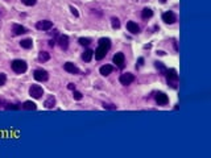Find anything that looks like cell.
I'll list each match as a JSON object with an SVG mask.
<instances>
[{"mask_svg":"<svg viewBox=\"0 0 211 158\" xmlns=\"http://www.w3.org/2000/svg\"><path fill=\"white\" fill-rule=\"evenodd\" d=\"M165 75H166V82L172 88H177V84H178V74L174 68H169V70L165 71Z\"/></svg>","mask_w":211,"mask_h":158,"instance_id":"1","label":"cell"},{"mask_svg":"<svg viewBox=\"0 0 211 158\" xmlns=\"http://www.w3.org/2000/svg\"><path fill=\"white\" fill-rule=\"evenodd\" d=\"M11 66H12V70L17 74H23V72L26 71V63L21 59H15L12 63H11Z\"/></svg>","mask_w":211,"mask_h":158,"instance_id":"2","label":"cell"},{"mask_svg":"<svg viewBox=\"0 0 211 158\" xmlns=\"http://www.w3.org/2000/svg\"><path fill=\"white\" fill-rule=\"evenodd\" d=\"M29 94H30L32 98L40 99L42 95H44V90H42V87L40 86V84H33V86H30V88H29Z\"/></svg>","mask_w":211,"mask_h":158,"instance_id":"3","label":"cell"},{"mask_svg":"<svg viewBox=\"0 0 211 158\" xmlns=\"http://www.w3.org/2000/svg\"><path fill=\"white\" fill-rule=\"evenodd\" d=\"M33 77H34L36 81L45 82V81H47V78H49V74H47V71L42 70V68H37V70H34V72H33Z\"/></svg>","mask_w":211,"mask_h":158,"instance_id":"4","label":"cell"},{"mask_svg":"<svg viewBox=\"0 0 211 158\" xmlns=\"http://www.w3.org/2000/svg\"><path fill=\"white\" fill-rule=\"evenodd\" d=\"M119 81H120L121 84L128 86V84H131L132 82L135 81V75H133V74H131V72H124V74H121V75H120Z\"/></svg>","mask_w":211,"mask_h":158,"instance_id":"5","label":"cell"},{"mask_svg":"<svg viewBox=\"0 0 211 158\" xmlns=\"http://www.w3.org/2000/svg\"><path fill=\"white\" fill-rule=\"evenodd\" d=\"M36 28L38 30H50L53 28V23L49 20H42L36 24Z\"/></svg>","mask_w":211,"mask_h":158,"instance_id":"6","label":"cell"},{"mask_svg":"<svg viewBox=\"0 0 211 158\" xmlns=\"http://www.w3.org/2000/svg\"><path fill=\"white\" fill-rule=\"evenodd\" d=\"M112 62L119 68H123L124 67V54L123 53H116V54L114 55V58H112Z\"/></svg>","mask_w":211,"mask_h":158,"instance_id":"7","label":"cell"},{"mask_svg":"<svg viewBox=\"0 0 211 158\" xmlns=\"http://www.w3.org/2000/svg\"><path fill=\"white\" fill-rule=\"evenodd\" d=\"M107 51H108V49H106L104 46H98V49L94 51V54H95V59H98V61H100V59H103V58L106 57V54H107Z\"/></svg>","mask_w":211,"mask_h":158,"instance_id":"8","label":"cell"},{"mask_svg":"<svg viewBox=\"0 0 211 158\" xmlns=\"http://www.w3.org/2000/svg\"><path fill=\"white\" fill-rule=\"evenodd\" d=\"M156 102H157L158 105H165V104L169 103V98H168L166 94L157 92V94H156Z\"/></svg>","mask_w":211,"mask_h":158,"instance_id":"9","label":"cell"},{"mask_svg":"<svg viewBox=\"0 0 211 158\" xmlns=\"http://www.w3.org/2000/svg\"><path fill=\"white\" fill-rule=\"evenodd\" d=\"M162 20L165 21L166 24H173V23H176V15H174L172 11H168V12L162 13Z\"/></svg>","mask_w":211,"mask_h":158,"instance_id":"10","label":"cell"},{"mask_svg":"<svg viewBox=\"0 0 211 158\" xmlns=\"http://www.w3.org/2000/svg\"><path fill=\"white\" fill-rule=\"evenodd\" d=\"M63 68L67 71V72H71V74H79V68L74 65L71 62H66L65 65H63Z\"/></svg>","mask_w":211,"mask_h":158,"instance_id":"11","label":"cell"},{"mask_svg":"<svg viewBox=\"0 0 211 158\" xmlns=\"http://www.w3.org/2000/svg\"><path fill=\"white\" fill-rule=\"evenodd\" d=\"M127 29H128L132 34H137L140 32L139 25H137L135 21H128V23H127Z\"/></svg>","mask_w":211,"mask_h":158,"instance_id":"12","label":"cell"},{"mask_svg":"<svg viewBox=\"0 0 211 158\" xmlns=\"http://www.w3.org/2000/svg\"><path fill=\"white\" fill-rule=\"evenodd\" d=\"M12 32H13V34L20 36V34L26 33V29L24 28L23 25H20V24H13V26H12Z\"/></svg>","mask_w":211,"mask_h":158,"instance_id":"13","label":"cell"},{"mask_svg":"<svg viewBox=\"0 0 211 158\" xmlns=\"http://www.w3.org/2000/svg\"><path fill=\"white\" fill-rule=\"evenodd\" d=\"M100 74H102L103 77H107V75H110L111 72L114 71V67L111 66V65H103L102 67H100Z\"/></svg>","mask_w":211,"mask_h":158,"instance_id":"14","label":"cell"},{"mask_svg":"<svg viewBox=\"0 0 211 158\" xmlns=\"http://www.w3.org/2000/svg\"><path fill=\"white\" fill-rule=\"evenodd\" d=\"M58 42H60V46L62 47L63 50L65 49H67V46H69V37L67 36H60V40H58Z\"/></svg>","mask_w":211,"mask_h":158,"instance_id":"15","label":"cell"},{"mask_svg":"<svg viewBox=\"0 0 211 158\" xmlns=\"http://www.w3.org/2000/svg\"><path fill=\"white\" fill-rule=\"evenodd\" d=\"M92 55H94V51L91 49H87V50H84V53L82 54V59L84 62H90L92 59Z\"/></svg>","mask_w":211,"mask_h":158,"instance_id":"16","label":"cell"},{"mask_svg":"<svg viewBox=\"0 0 211 158\" xmlns=\"http://www.w3.org/2000/svg\"><path fill=\"white\" fill-rule=\"evenodd\" d=\"M44 105L47 108V109H50V108H53L56 105V98L53 96V95H50L49 98H47L46 100H45V103H44Z\"/></svg>","mask_w":211,"mask_h":158,"instance_id":"17","label":"cell"},{"mask_svg":"<svg viewBox=\"0 0 211 158\" xmlns=\"http://www.w3.org/2000/svg\"><path fill=\"white\" fill-rule=\"evenodd\" d=\"M20 46L24 47V49H30V47L33 46V41H32L30 38H25L20 42Z\"/></svg>","mask_w":211,"mask_h":158,"instance_id":"18","label":"cell"},{"mask_svg":"<svg viewBox=\"0 0 211 158\" xmlns=\"http://www.w3.org/2000/svg\"><path fill=\"white\" fill-rule=\"evenodd\" d=\"M38 59H40L41 62L49 61V59H50V54H49L47 51H40V53H38Z\"/></svg>","mask_w":211,"mask_h":158,"instance_id":"19","label":"cell"},{"mask_svg":"<svg viewBox=\"0 0 211 158\" xmlns=\"http://www.w3.org/2000/svg\"><path fill=\"white\" fill-rule=\"evenodd\" d=\"M98 44H99L100 46H104L106 49H110V47H111V40H110V38H104V37H103V38L99 40Z\"/></svg>","mask_w":211,"mask_h":158,"instance_id":"20","label":"cell"},{"mask_svg":"<svg viewBox=\"0 0 211 158\" xmlns=\"http://www.w3.org/2000/svg\"><path fill=\"white\" fill-rule=\"evenodd\" d=\"M152 16H153V11L150 8H144L142 9V12H141V17L142 19H149V17H152Z\"/></svg>","mask_w":211,"mask_h":158,"instance_id":"21","label":"cell"},{"mask_svg":"<svg viewBox=\"0 0 211 158\" xmlns=\"http://www.w3.org/2000/svg\"><path fill=\"white\" fill-rule=\"evenodd\" d=\"M23 108L24 109H28V111H33V109H36V104L33 103V102H29V100H28V102H25L24 104H23Z\"/></svg>","mask_w":211,"mask_h":158,"instance_id":"22","label":"cell"},{"mask_svg":"<svg viewBox=\"0 0 211 158\" xmlns=\"http://www.w3.org/2000/svg\"><path fill=\"white\" fill-rule=\"evenodd\" d=\"M155 66H156L157 70H160V72H161V74H165L166 68H165V66H164L161 62H155Z\"/></svg>","mask_w":211,"mask_h":158,"instance_id":"23","label":"cell"},{"mask_svg":"<svg viewBox=\"0 0 211 158\" xmlns=\"http://www.w3.org/2000/svg\"><path fill=\"white\" fill-rule=\"evenodd\" d=\"M111 24H112V28L114 29H118L120 26V21L118 17H112V20H111Z\"/></svg>","mask_w":211,"mask_h":158,"instance_id":"24","label":"cell"},{"mask_svg":"<svg viewBox=\"0 0 211 158\" xmlns=\"http://www.w3.org/2000/svg\"><path fill=\"white\" fill-rule=\"evenodd\" d=\"M90 42H91V40H90V38H84V37H81V38H79V44L83 45V46L90 45Z\"/></svg>","mask_w":211,"mask_h":158,"instance_id":"25","label":"cell"},{"mask_svg":"<svg viewBox=\"0 0 211 158\" xmlns=\"http://www.w3.org/2000/svg\"><path fill=\"white\" fill-rule=\"evenodd\" d=\"M73 98L75 99V100H81V99L83 98V95L79 92V91H75V90H74V91H73Z\"/></svg>","mask_w":211,"mask_h":158,"instance_id":"26","label":"cell"},{"mask_svg":"<svg viewBox=\"0 0 211 158\" xmlns=\"http://www.w3.org/2000/svg\"><path fill=\"white\" fill-rule=\"evenodd\" d=\"M21 2H23V4L28 5V7H32V5L36 4V0H21Z\"/></svg>","mask_w":211,"mask_h":158,"instance_id":"27","label":"cell"},{"mask_svg":"<svg viewBox=\"0 0 211 158\" xmlns=\"http://www.w3.org/2000/svg\"><path fill=\"white\" fill-rule=\"evenodd\" d=\"M5 81H7V77H5V74L0 72V86H3V84H5Z\"/></svg>","mask_w":211,"mask_h":158,"instance_id":"28","label":"cell"},{"mask_svg":"<svg viewBox=\"0 0 211 158\" xmlns=\"http://www.w3.org/2000/svg\"><path fill=\"white\" fill-rule=\"evenodd\" d=\"M70 11H71V13H73L74 16H75V17H78V16H79V13H78V11H77V8H74V7H73V5H70Z\"/></svg>","mask_w":211,"mask_h":158,"instance_id":"29","label":"cell"},{"mask_svg":"<svg viewBox=\"0 0 211 158\" xmlns=\"http://www.w3.org/2000/svg\"><path fill=\"white\" fill-rule=\"evenodd\" d=\"M103 107L107 108V109H116V105H112V104H106V103H104Z\"/></svg>","mask_w":211,"mask_h":158,"instance_id":"30","label":"cell"},{"mask_svg":"<svg viewBox=\"0 0 211 158\" xmlns=\"http://www.w3.org/2000/svg\"><path fill=\"white\" fill-rule=\"evenodd\" d=\"M5 108H7V109H17L19 107H16V105H13V104H8Z\"/></svg>","mask_w":211,"mask_h":158,"instance_id":"31","label":"cell"},{"mask_svg":"<svg viewBox=\"0 0 211 158\" xmlns=\"http://www.w3.org/2000/svg\"><path fill=\"white\" fill-rule=\"evenodd\" d=\"M67 88H69V90H73V91H74V90H75V86H74V84H73V83H69V86H67Z\"/></svg>","mask_w":211,"mask_h":158,"instance_id":"32","label":"cell"},{"mask_svg":"<svg viewBox=\"0 0 211 158\" xmlns=\"http://www.w3.org/2000/svg\"><path fill=\"white\" fill-rule=\"evenodd\" d=\"M142 63H144V58H139V63H137V65L142 66Z\"/></svg>","mask_w":211,"mask_h":158,"instance_id":"33","label":"cell"},{"mask_svg":"<svg viewBox=\"0 0 211 158\" xmlns=\"http://www.w3.org/2000/svg\"><path fill=\"white\" fill-rule=\"evenodd\" d=\"M49 45H50V46L53 47V46L56 45V41H54V40H50V41H49Z\"/></svg>","mask_w":211,"mask_h":158,"instance_id":"34","label":"cell"},{"mask_svg":"<svg viewBox=\"0 0 211 158\" xmlns=\"http://www.w3.org/2000/svg\"><path fill=\"white\" fill-rule=\"evenodd\" d=\"M160 2H161V3H165V2H166V0H160Z\"/></svg>","mask_w":211,"mask_h":158,"instance_id":"35","label":"cell"}]
</instances>
